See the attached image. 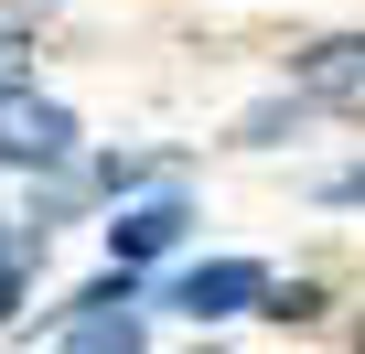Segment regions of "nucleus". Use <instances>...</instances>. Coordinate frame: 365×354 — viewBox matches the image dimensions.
<instances>
[{
    "instance_id": "1",
    "label": "nucleus",
    "mask_w": 365,
    "mask_h": 354,
    "mask_svg": "<svg viewBox=\"0 0 365 354\" xmlns=\"http://www.w3.org/2000/svg\"><path fill=\"white\" fill-rule=\"evenodd\" d=\"M65 354H140V290H129V269L97 279V290L65 311Z\"/></svg>"
},
{
    "instance_id": "2",
    "label": "nucleus",
    "mask_w": 365,
    "mask_h": 354,
    "mask_svg": "<svg viewBox=\"0 0 365 354\" xmlns=\"http://www.w3.org/2000/svg\"><path fill=\"white\" fill-rule=\"evenodd\" d=\"M65 150H76V118L54 97H0V161L11 172H54Z\"/></svg>"
},
{
    "instance_id": "3",
    "label": "nucleus",
    "mask_w": 365,
    "mask_h": 354,
    "mask_svg": "<svg viewBox=\"0 0 365 354\" xmlns=\"http://www.w3.org/2000/svg\"><path fill=\"white\" fill-rule=\"evenodd\" d=\"M301 97L312 108H365V33H333V43H301L290 54Z\"/></svg>"
},
{
    "instance_id": "4",
    "label": "nucleus",
    "mask_w": 365,
    "mask_h": 354,
    "mask_svg": "<svg viewBox=\"0 0 365 354\" xmlns=\"http://www.w3.org/2000/svg\"><path fill=\"white\" fill-rule=\"evenodd\" d=\"M172 301L194 311V322H215V311H247V301H269V269H247V258H215V269H182V279H172Z\"/></svg>"
},
{
    "instance_id": "5",
    "label": "nucleus",
    "mask_w": 365,
    "mask_h": 354,
    "mask_svg": "<svg viewBox=\"0 0 365 354\" xmlns=\"http://www.w3.org/2000/svg\"><path fill=\"white\" fill-rule=\"evenodd\" d=\"M182 226H194V204L182 194H150V204H118V226H108V247H118V269H150Z\"/></svg>"
},
{
    "instance_id": "6",
    "label": "nucleus",
    "mask_w": 365,
    "mask_h": 354,
    "mask_svg": "<svg viewBox=\"0 0 365 354\" xmlns=\"http://www.w3.org/2000/svg\"><path fill=\"white\" fill-rule=\"evenodd\" d=\"M22 76H33V33L0 22V97H22Z\"/></svg>"
},
{
    "instance_id": "7",
    "label": "nucleus",
    "mask_w": 365,
    "mask_h": 354,
    "mask_svg": "<svg viewBox=\"0 0 365 354\" xmlns=\"http://www.w3.org/2000/svg\"><path fill=\"white\" fill-rule=\"evenodd\" d=\"M312 311H322V290H312V279H290V290H269V322H312Z\"/></svg>"
},
{
    "instance_id": "8",
    "label": "nucleus",
    "mask_w": 365,
    "mask_h": 354,
    "mask_svg": "<svg viewBox=\"0 0 365 354\" xmlns=\"http://www.w3.org/2000/svg\"><path fill=\"white\" fill-rule=\"evenodd\" d=\"M22 247H33V236H22ZM22 247H11V258H0V322H11V311H22ZM33 258H43V247H33Z\"/></svg>"
},
{
    "instance_id": "9",
    "label": "nucleus",
    "mask_w": 365,
    "mask_h": 354,
    "mask_svg": "<svg viewBox=\"0 0 365 354\" xmlns=\"http://www.w3.org/2000/svg\"><path fill=\"white\" fill-rule=\"evenodd\" d=\"M322 204H365V161L354 172H322Z\"/></svg>"
},
{
    "instance_id": "10",
    "label": "nucleus",
    "mask_w": 365,
    "mask_h": 354,
    "mask_svg": "<svg viewBox=\"0 0 365 354\" xmlns=\"http://www.w3.org/2000/svg\"><path fill=\"white\" fill-rule=\"evenodd\" d=\"M354 343H365V333H354Z\"/></svg>"
}]
</instances>
